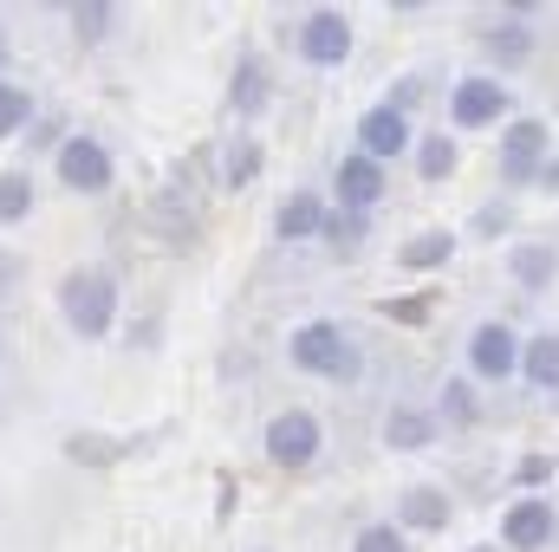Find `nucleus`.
Listing matches in <instances>:
<instances>
[{
	"instance_id": "nucleus-1",
	"label": "nucleus",
	"mask_w": 559,
	"mask_h": 552,
	"mask_svg": "<svg viewBox=\"0 0 559 552\" xmlns=\"http://www.w3.org/2000/svg\"><path fill=\"white\" fill-rule=\"evenodd\" d=\"M286 364L306 371V377H319V384H338V391H345V384H358L365 351H358L352 325H338V319H306V325L286 332Z\"/></svg>"
},
{
	"instance_id": "nucleus-2",
	"label": "nucleus",
	"mask_w": 559,
	"mask_h": 552,
	"mask_svg": "<svg viewBox=\"0 0 559 552\" xmlns=\"http://www.w3.org/2000/svg\"><path fill=\"white\" fill-rule=\"evenodd\" d=\"M118 305H124V292H118V274H111V267H72V274L59 279V319H66V332L85 338V345L111 338Z\"/></svg>"
},
{
	"instance_id": "nucleus-3",
	"label": "nucleus",
	"mask_w": 559,
	"mask_h": 552,
	"mask_svg": "<svg viewBox=\"0 0 559 552\" xmlns=\"http://www.w3.org/2000/svg\"><path fill=\"white\" fill-rule=\"evenodd\" d=\"M261 448H267V461H274L280 475H306V468L325 455V422L306 410V404L274 410L267 416V429H261Z\"/></svg>"
},
{
	"instance_id": "nucleus-4",
	"label": "nucleus",
	"mask_w": 559,
	"mask_h": 552,
	"mask_svg": "<svg viewBox=\"0 0 559 552\" xmlns=\"http://www.w3.org/2000/svg\"><path fill=\"white\" fill-rule=\"evenodd\" d=\"M52 169H59V189L66 195H111L118 182V156L111 143L92 137V131H72V137L52 149Z\"/></svg>"
},
{
	"instance_id": "nucleus-5",
	"label": "nucleus",
	"mask_w": 559,
	"mask_h": 552,
	"mask_svg": "<svg viewBox=\"0 0 559 552\" xmlns=\"http://www.w3.org/2000/svg\"><path fill=\"white\" fill-rule=\"evenodd\" d=\"M508 118H514L508 79H495V72H462V79H455V92H449V131H455V137H462V131L508 124Z\"/></svg>"
},
{
	"instance_id": "nucleus-6",
	"label": "nucleus",
	"mask_w": 559,
	"mask_h": 552,
	"mask_svg": "<svg viewBox=\"0 0 559 552\" xmlns=\"http://www.w3.org/2000/svg\"><path fill=\"white\" fill-rule=\"evenodd\" d=\"M547 156H554V124H547V118H508V124H501L495 169H501L508 189H534Z\"/></svg>"
},
{
	"instance_id": "nucleus-7",
	"label": "nucleus",
	"mask_w": 559,
	"mask_h": 552,
	"mask_svg": "<svg viewBox=\"0 0 559 552\" xmlns=\"http://www.w3.org/2000/svg\"><path fill=\"white\" fill-rule=\"evenodd\" d=\"M293 46H299V59H306L312 72H338V65L352 59V46H358V26H352L345 7H312V13L299 20Z\"/></svg>"
},
{
	"instance_id": "nucleus-8",
	"label": "nucleus",
	"mask_w": 559,
	"mask_h": 552,
	"mask_svg": "<svg viewBox=\"0 0 559 552\" xmlns=\"http://www.w3.org/2000/svg\"><path fill=\"white\" fill-rule=\"evenodd\" d=\"M559 547V501L554 494H514L501 507V552H547Z\"/></svg>"
},
{
	"instance_id": "nucleus-9",
	"label": "nucleus",
	"mask_w": 559,
	"mask_h": 552,
	"mask_svg": "<svg viewBox=\"0 0 559 552\" xmlns=\"http://www.w3.org/2000/svg\"><path fill=\"white\" fill-rule=\"evenodd\" d=\"M468 377L475 384H508V377H521V332L508 325V319H481L475 332H468Z\"/></svg>"
},
{
	"instance_id": "nucleus-10",
	"label": "nucleus",
	"mask_w": 559,
	"mask_h": 552,
	"mask_svg": "<svg viewBox=\"0 0 559 552\" xmlns=\"http://www.w3.org/2000/svg\"><path fill=\"white\" fill-rule=\"evenodd\" d=\"M384 195H391V169H384V163H371L365 149H352V156H338V163H332V208L378 215V208H384Z\"/></svg>"
},
{
	"instance_id": "nucleus-11",
	"label": "nucleus",
	"mask_w": 559,
	"mask_h": 552,
	"mask_svg": "<svg viewBox=\"0 0 559 552\" xmlns=\"http://www.w3.org/2000/svg\"><path fill=\"white\" fill-rule=\"evenodd\" d=\"M358 149L371 156V163H397V156H411L417 149V124H411V111H397L391 98L384 105H371L365 118H358Z\"/></svg>"
},
{
	"instance_id": "nucleus-12",
	"label": "nucleus",
	"mask_w": 559,
	"mask_h": 552,
	"mask_svg": "<svg viewBox=\"0 0 559 552\" xmlns=\"http://www.w3.org/2000/svg\"><path fill=\"white\" fill-rule=\"evenodd\" d=\"M397 527H404V533H423V540L449 533V527H455V501H449V488H436V481H411V488L397 494Z\"/></svg>"
},
{
	"instance_id": "nucleus-13",
	"label": "nucleus",
	"mask_w": 559,
	"mask_h": 552,
	"mask_svg": "<svg viewBox=\"0 0 559 552\" xmlns=\"http://www.w3.org/2000/svg\"><path fill=\"white\" fill-rule=\"evenodd\" d=\"M325 195L319 189H293V195H280L274 208V241L280 248H299V241H319L325 235Z\"/></svg>"
},
{
	"instance_id": "nucleus-14",
	"label": "nucleus",
	"mask_w": 559,
	"mask_h": 552,
	"mask_svg": "<svg viewBox=\"0 0 559 552\" xmlns=\"http://www.w3.org/2000/svg\"><path fill=\"white\" fill-rule=\"evenodd\" d=\"M534 26H540V20H488V26H481V46H488L495 79H501V72H521V65L534 59V46H540Z\"/></svg>"
},
{
	"instance_id": "nucleus-15",
	"label": "nucleus",
	"mask_w": 559,
	"mask_h": 552,
	"mask_svg": "<svg viewBox=\"0 0 559 552\" xmlns=\"http://www.w3.org/2000/svg\"><path fill=\"white\" fill-rule=\"evenodd\" d=\"M378 435H384L391 455H417V448H429V442L442 435V422H436L429 404H391L384 422H378Z\"/></svg>"
},
{
	"instance_id": "nucleus-16",
	"label": "nucleus",
	"mask_w": 559,
	"mask_h": 552,
	"mask_svg": "<svg viewBox=\"0 0 559 552\" xmlns=\"http://www.w3.org/2000/svg\"><path fill=\"white\" fill-rule=\"evenodd\" d=\"M267 169V149L254 131H235V137L222 143V156H215V189L222 195H241V189H254V176Z\"/></svg>"
},
{
	"instance_id": "nucleus-17",
	"label": "nucleus",
	"mask_w": 559,
	"mask_h": 552,
	"mask_svg": "<svg viewBox=\"0 0 559 552\" xmlns=\"http://www.w3.org/2000/svg\"><path fill=\"white\" fill-rule=\"evenodd\" d=\"M267 105H274V72H267V59H254V52H248V59L228 72V111H235L241 124H254Z\"/></svg>"
},
{
	"instance_id": "nucleus-18",
	"label": "nucleus",
	"mask_w": 559,
	"mask_h": 552,
	"mask_svg": "<svg viewBox=\"0 0 559 552\" xmlns=\"http://www.w3.org/2000/svg\"><path fill=\"white\" fill-rule=\"evenodd\" d=\"M508 279H514L521 292H547L559 279V248L554 241H514V248H508Z\"/></svg>"
},
{
	"instance_id": "nucleus-19",
	"label": "nucleus",
	"mask_w": 559,
	"mask_h": 552,
	"mask_svg": "<svg viewBox=\"0 0 559 552\" xmlns=\"http://www.w3.org/2000/svg\"><path fill=\"white\" fill-rule=\"evenodd\" d=\"M411 156H417V176L429 189H436V182H455V169H462V137L429 124V131H417V149H411Z\"/></svg>"
},
{
	"instance_id": "nucleus-20",
	"label": "nucleus",
	"mask_w": 559,
	"mask_h": 552,
	"mask_svg": "<svg viewBox=\"0 0 559 552\" xmlns=\"http://www.w3.org/2000/svg\"><path fill=\"white\" fill-rule=\"evenodd\" d=\"M521 384L527 391H559V332H527L521 338Z\"/></svg>"
},
{
	"instance_id": "nucleus-21",
	"label": "nucleus",
	"mask_w": 559,
	"mask_h": 552,
	"mask_svg": "<svg viewBox=\"0 0 559 552\" xmlns=\"http://www.w3.org/2000/svg\"><path fill=\"white\" fill-rule=\"evenodd\" d=\"M455 248H462V241H455L449 228H423V235H411V241L397 248V267H404V274H442V267L455 261Z\"/></svg>"
},
{
	"instance_id": "nucleus-22",
	"label": "nucleus",
	"mask_w": 559,
	"mask_h": 552,
	"mask_svg": "<svg viewBox=\"0 0 559 552\" xmlns=\"http://www.w3.org/2000/svg\"><path fill=\"white\" fill-rule=\"evenodd\" d=\"M429 410H436L442 429H475V422H481V391H475V377H442Z\"/></svg>"
},
{
	"instance_id": "nucleus-23",
	"label": "nucleus",
	"mask_w": 559,
	"mask_h": 552,
	"mask_svg": "<svg viewBox=\"0 0 559 552\" xmlns=\"http://www.w3.org/2000/svg\"><path fill=\"white\" fill-rule=\"evenodd\" d=\"M118 20H124V7H111V0H72V7H66V26H72V39H79V46L111 39V33H118Z\"/></svg>"
},
{
	"instance_id": "nucleus-24",
	"label": "nucleus",
	"mask_w": 559,
	"mask_h": 552,
	"mask_svg": "<svg viewBox=\"0 0 559 552\" xmlns=\"http://www.w3.org/2000/svg\"><path fill=\"white\" fill-rule=\"evenodd\" d=\"M33 202H39L33 169H26V163H20V169H0V228H20V221L33 215Z\"/></svg>"
},
{
	"instance_id": "nucleus-25",
	"label": "nucleus",
	"mask_w": 559,
	"mask_h": 552,
	"mask_svg": "<svg viewBox=\"0 0 559 552\" xmlns=\"http://www.w3.org/2000/svg\"><path fill=\"white\" fill-rule=\"evenodd\" d=\"M150 215H156V235L169 241V248H195V208L189 202H176L169 189L150 202Z\"/></svg>"
},
{
	"instance_id": "nucleus-26",
	"label": "nucleus",
	"mask_w": 559,
	"mask_h": 552,
	"mask_svg": "<svg viewBox=\"0 0 559 552\" xmlns=\"http://www.w3.org/2000/svg\"><path fill=\"white\" fill-rule=\"evenodd\" d=\"M319 241H325V248H332L338 261H352V254H358V248L371 241V215H352V208H332V215H325V235H319Z\"/></svg>"
},
{
	"instance_id": "nucleus-27",
	"label": "nucleus",
	"mask_w": 559,
	"mask_h": 552,
	"mask_svg": "<svg viewBox=\"0 0 559 552\" xmlns=\"http://www.w3.org/2000/svg\"><path fill=\"white\" fill-rule=\"evenodd\" d=\"M33 118H39L33 92H26L20 79H0V143H7V137H26V131H33Z\"/></svg>"
},
{
	"instance_id": "nucleus-28",
	"label": "nucleus",
	"mask_w": 559,
	"mask_h": 552,
	"mask_svg": "<svg viewBox=\"0 0 559 552\" xmlns=\"http://www.w3.org/2000/svg\"><path fill=\"white\" fill-rule=\"evenodd\" d=\"M66 461L111 468V461H124V442H111V435H98V429H79V435H66Z\"/></svg>"
},
{
	"instance_id": "nucleus-29",
	"label": "nucleus",
	"mask_w": 559,
	"mask_h": 552,
	"mask_svg": "<svg viewBox=\"0 0 559 552\" xmlns=\"http://www.w3.org/2000/svg\"><path fill=\"white\" fill-rule=\"evenodd\" d=\"M352 552H411V533H404L397 520H365V527L352 533Z\"/></svg>"
},
{
	"instance_id": "nucleus-30",
	"label": "nucleus",
	"mask_w": 559,
	"mask_h": 552,
	"mask_svg": "<svg viewBox=\"0 0 559 552\" xmlns=\"http://www.w3.org/2000/svg\"><path fill=\"white\" fill-rule=\"evenodd\" d=\"M554 475H559V461H554V455H540V448H527V455L514 461V475H508V481H514L521 494H547V481H554Z\"/></svg>"
},
{
	"instance_id": "nucleus-31",
	"label": "nucleus",
	"mask_w": 559,
	"mask_h": 552,
	"mask_svg": "<svg viewBox=\"0 0 559 552\" xmlns=\"http://www.w3.org/2000/svg\"><path fill=\"white\" fill-rule=\"evenodd\" d=\"M508 228H514V202H481V208L468 215V235H475V241H501Z\"/></svg>"
},
{
	"instance_id": "nucleus-32",
	"label": "nucleus",
	"mask_w": 559,
	"mask_h": 552,
	"mask_svg": "<svg viewBox=\"0 0 559 552\" xmlns=\"http://www.w3.org/2000/svg\"><path fill=\"white\" fill-rule=\"evenodd\" d=\"M436 305H429V292H411V299H384V319H397V325H423Z\"/></svg>"
},
{
	"instance_id": "nucleus-33",
	"label": "nucleus",
	"mask_w": 559,
	"mask_h": 552,
	"mask_svg": "<svg viewBox=\"0 0 559 552\" xmlns=\"http://www.w3.org/2000/svg\"><path fill=\"white\" fill-rule=\"evenodd\" d=\"M26 274V261H20V254H7V248H0V299H7V292H13V279Z\"/></svg>"
},
{
	"instance_id": "nucleus-34",
	"label": "nucleus",
	"mask_w": 559,
	"mask_h": 552,
	"mask_svg": "<svg viewBox=\"0 0 559 552\" xmlns=\"http://www.w3.org/2000/svg\"><path fill=\"white\" fill-rule=\"evenodd\" d=\"M52 124H59V118H33V131H26V137L39 143V149H59V143H66V137H59Z\"/></svg>"
},
{
	"instance_id": "nucleus-35",
	"label": "nucleus",
	"mask_w": 559,
	"mask_h": 552,
	"mask_svg": "<svg viewBox=\"0 0 559 552\" xmlns=\"http://www.w3.org/2000/svg\"><path fill=\"white\" fill-rule=\"evenodd\" d=\"M534 189H547V195H559V149L547 156V163H540V182H534Z\"/></svg>"
},
{
	"instance_id": "nucleus-36",
	"label": "nucleus",
	"mask_w": 559,
	"mask_h": 552,
	"mask_svg": "<svg viewBox=\"0 0 559 552\" xmlns=\"http://www.w3.org/2000/svg\"><path fill=\"white\" fill-rule=\"evenodd\" d=\"M468 552H501V540H481V547H468Z\"/></svg>"
},
{
	"instance_id": "nucleus-37",
	"label": "nucleus",
	"mask_w": 559,
	"mask_h": 552,
	"mask_svg": "<svg viewBox=\"0 0 559 552\" xmlns=\"http://www.w3.org/2000/svg\"><path fill=\"white\" fill-rule=\"evenodd\" d=\"M0 79H7V33H0Z\"/></svg>"
},
{
	"instance_id": "nucleus-38",
	"label": "nucleus",
	"mask_w": 559,
	"mask_h": 552,
	"mask_svg": "<svg viewBox=\"0 0 559 552\" xmlns=\"http://www.w3.org/2000/svg\"><path fill=\"white\" fill-rule=\"evenodd\" d=\"M0 364H7V345H0Z\"/></svg>"
},
{
	"instance_id": "nucleus-39",
	"label": "nucleus",
	"mask_w": 559,
	"mask_h": 552,
	"mask_svg": "<svg viewBox=\"0 0 559 552\" xmlns=\"http://www.w3.org/2000/svg\"><path fill=\"white\" fill-rule=\"evenodd\" d=\"M0 422H7V410H0Z\"/></svg>"
},
{
	"instance_id": "nucleus-40",
	"label": "nucleus",
	"mask_w": 559,
	"mask_h": 552,
	"mask_svg": "<svg viewBox=\"0 0 559 552\" xmlns=\"http://www.w3.org/2000/svg\"><path fill=\"white\" fill-rule=\"evenodd\" d=\"M254 552H267V547H254Z\"/></svg>"
}]
</instances>
